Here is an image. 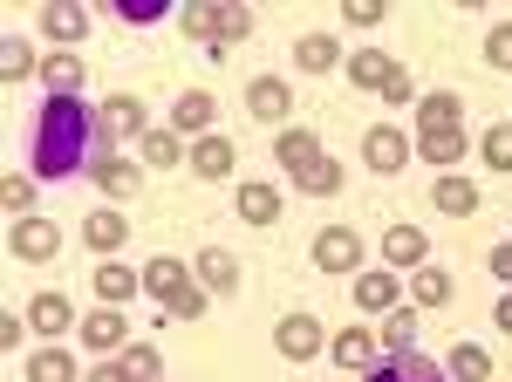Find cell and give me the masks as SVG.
Masks as SVG:
<instances>
[{"instance_id": "43", "label": "cell", "mask_w": 512, "mask_h": 382, "mask_svg": "<svg viewBox=\"0 0 512 382\" xmlns=\"http://www.w3.org/2000/svg\"><path fill=\"white\" fill-rule=\"evenodd\" d=\"M164 0H117V21H158Z\"/></svg>"}, {"instance_id": "10", "label": "cell", "mask_w": 512, "mask_h": 382, "mask_svg": "<svg viewBox=\"0 0 512 382\" xmlns=\"http://www.w3.org/2000/svg\"><path fill=\"white\" fill-rule=\"evenodd\" d=\"M82 348L89 355H103L110 362V348H130V335H123V307H96V314H82Z\"/></svg>"}, {"instance_id": "20", "label": "cell", "mask_w": 512, "mask_h": 382, "mask_svg": "<svg viewBox=\"0 0 512 382\" xmlns=\"http://www.w3.org/2000/svg\"><path fill=\"white\" fill-rule=\"evenodd\" d=\"M96 185L110 191V198H130V191H144V164H130V157H96Z\"/></svg>"}, {"instance_id": "41", "label": "cell", "mask_w": 512, "mask_h": 382, "mask_svg": "<svg viewBox=\"0 0 512 382\" xmlns=\"http://www.w3.org/2000/svg\"><path fill=\"white\" fill-rule=\"evenodd\" d=\"M0 198H7V212H28V205H35V178H28V171H14V178L0 185Z\"/></svg>"}, {"instance_id": "17", "label": "cell", "mask_w": 512, "mask_h": 382, "mask_svg": "<svg viewBox=\"0 0 512 382\" xmlns=\"http://www.w3.org/2000/svg\"><path fill=\"white\" fill-rule=\"evenodd\" d=\"M246 110L260 116V123H280V116L294 110V89L274 82V76H253V82H246Z\"/></svg>"}, {"instance_id": "45", "label": "cell", "mask_w": 512, "mask_h": 382, "mask_svg": "<svg viewBox=\"0 0 512 382\" xmlns=\"http://www.w3.org/2000/svg\"><path fill=\"white\" fill-rule=\"evenodd\" d=\"M89 382H137V376H130L117 355H110V362H96V369H89Z\"/></svg>"}, {"instance_id": "12", "label": "cell", "mask_w": 512, "mask_h": 382, "mask_svg": "<svg viewBox=\"0 0 512 382\" xmlns=\"http://www.w3.org/2000/svg\"><path fill=\"white\" fill-rule=\"evenodd\" d=\"M396 301H403V287H396V273L390 267H362L355 273V307H362V314H396Z\"/></svg>"}, {"instance_id": "48", "label": "cell", "mask_w": 512, "mask_h": 382, "mask_svg": "<svg viewBox=\"0 0 512 382\" xmlns=\"http://www.w3.org/2000/svg\"><path fill=\"white\" fill-rule=\"evenodd\" d=\"M21 335H28V321H21V314H7V321H0V342L21 348Z\"/></svg>"}, {"instance_id": "47", "label": "cell", "mask_w": 512, "mask_h": 382, "mask_svg": "<svg viewBox=\"0 0 512 382\" xmlns=\"http://www.w3.org/2000/svg\"><path fill=\"white\" fill-rule=\"evenodd\" d=\"M485 267L499 273V280H512V239H506V246H492V260H485Z\"/></svg>"}, {"instance_id": "29", "label": "cell", "mask_w": 512, "mask_h": 382, "mask_svg": "<svg viewBox=\"0 0 512 382\" xmlns=\"http://www.w3.org/2000/svg\"><path fill=\"white\" fill-rule=\"evenodd\" d=\"M335 362H342V369H362V376H369V369H376V362H369V355H376V342H369V328H342V335H335Z\"/></svg>"}, {"instance_id": "19", "label": "cell", "mask_w": 512, "mask_h": 382, "mask_svg": "<svg viewBox=\"0 0 512 382\" xmlns=\"http://www.w3.org/2000/svg\"><path fill=\"white\" fill-rule=\"evenodd\" d=\"M424 246H431V239H424L417 226H390V232H383V260H390V267L424 273Z\"/></svg>"}, {"instance_id": "23", "label": "cell", "mask_w": 512, "mask_h": 382, "mask_svg": "<svg viewBox=\"0 0 512 382\" xmlns=\"http://www.w3.org/2000/svg\"><path fill=\"white\" fill-rule=\"evenodd\" d=\"M185 287H192V280H185V267H178V260H164V253L151 260V267H144V294H151V301L171 307L178 294H185Z\"/></svg>"}, {"instance_id": "3", "label": "cell", "mask_w": 512, "mask_h": 382, "mask_svg": "<svg viewBox=\"0 0 512 382\" xmlns=\"http://www.w3.org/2000/svg\"><path fill=\"white\" fill-rule=\"evenodd\" d=\"M96 137H103V157H110V144H123V137L144 144V137H151V110H144V96H130V89L110 96V103L96 110Z\"/></svg>"}, {"instance_id": "4", "label": "cell", "mask_w": 512, "mask_h": 382, "mask_svg": "<svg viewBox=\"0 0 512 382\" xmlns=\"http://www.w3.org/2000/svg\"><path fill=\"white\" fill-rule=\"evenodd\" d=\"M410 151H417V137H403L396 123H376V130L362 137V164H369L376 178H396V171L410 164Z\"/></svg>"}, {"instance_id": "16", "label": "cell", "mask_w": 512, "mask_h": 382, "mask_svg": "<svg viewBox=\"0 0 512 382\" xmlns=\"http://www.w3.org/2000/svg\"><path fill=\"white\" fill-rule=\"evenodd\" d=\"M431 205L444 212V219H472V212H478V185H472V178H458V171H444V178L431 185Z\"/></svg>"}, {"instance_id": "15", "label": "cell", "mask_w": 512, "mask_h": 382, "mask_svg": "<svg viewBox=\"0 0 512 382\" xmlns=\"http://www.w3.org/2000/svg\"><path fill=\"white\" fill-rule=\"evenodd\" d=\"M192 280L205 287V294H233L239 287V260L226 253V246H205V253L192 260Z\"/></svg>"}, {"instance_id": "26", "label": "cell", "mask_w": 512, "mask_h": 382, "mask_svg": "<svg viewBox=\"0 0 512 382\" xmlns=\"http://www.w3.org/2000/svg\"><path fill=\"white\" fill-rule=\"evenodd\" d=\"M294 62H301L308 76H321V69L342 62V41H335V35H301V41H294Z\"/></svg>"}, {"instance_id": "1", "label": "cell", "mask_w": 512, "mask_h": 382, "mask_svg": "<svg viewBox=\"0 0 512 382\" xmlns=\"http://www.w3.org/2000/svg\"><path fill=\"white\" fill-rule=\"evenodd\" d=\"M96 157H103L96 110H89L82 96H48L41 116H35V178L62 185V178H82Z\"/></svg>"}, {"instance_id": "11", "label": "cell", "mask_w": 512, "mask_h": 382, "mask_svg": "<svg viewBox=\"0 0 512 382\" xmlns=\"http://www.w3.org/2000/svg\"><path fill=\"white\" fill-rule=\"evenodd\" d=\"M212 116H219V103H212V89H185V96L171 103V130H178V137H192V144H198V130L212 137Z\"/></svg>"}, {"instance_id": "32", "label": "cell", "mask_w": 512, "mask_h": 382, "mask_svg": "<svg viewBox=\"0 0 512 382\" xmlns=\"http://www.w3.org/2000/svg\"><path fill=\"white\" fill-rule=\"evenodd\" d=\"M383 348H390V355H417V307L383 314Z\"/></svg>"}, {"instance_id": "42", "label": "cell", "mask_w": 512, "mask_h": 382, "mask_svg": "<svg viewBox=\"0 0 512 382\" xmlns=\"http://www.w3.org/2000/svg\"><path fill=\"white\" fill-rule=\"evenodd\" d=\"M342 21H349V28H376V21H383V0H349Z\"/></svg>"}, {"instance_id": "34", "label": "cell", "mask_w": 512, "mask_h": 382, "mask_svg": "<svg viewBox=\"0 0 512 382\" xmlns=\"http://www.w3.org/2000/svg\"><path fill=\"white\" fill-rule=\"evenodd\" d=\"M144 164H151V171H171V164H192V144H178L171 130H151V137H144Z\"/></svg>"}, {"instance_id": "8", "label": "cell", "mask_w": 512, "mask_h": 382, "mask_svg": "<svg viewBox=\"0 0 512 382\" xmlns=\"http://www.w3.org/2000/svg\"><path fill=\"white\" fill-rule=\"evenodd\" d=\"M7 253H14V260H55V253H62V232L48 226V219H14Z\"/></svg>"}, {"instance_id": "31", "label": "cell", "mask_w": 512, "mask_h": 382, "mask_svg": "<svg viewBox=\"0 0 512 382\" xmlns=\"http://www.w3.org/2000/svg\"><path fill=\"white\" fill-rule=\"evenodd\" d=\"M192 171L198 178H226V171H233V144H226V137H198L192 144Z\"/></svg>"}, {"instance_id": "7", "label": "cell", "mask_w": 512, "mask_h": 382, "mask_svg": "<svg viewBox=\"0 0 512 382\" xmlns=\"http://www.w3.org/2000/svg\"><path fill=\"white\" fill-rule=\"evenodd\" d=\"M274 157L287 164V171H294V185H301V178H308V171H315V164H321L328 151H321V137H315V130H301V123H287V130L274 137Z\"/></svg>"}, {"instance_id": "39", "label": "cell", "mask_w": 512, "mask_h": 382, "mask_svg": "<svg viewBox=\"0 0 512 382\" xmlns=\"http://www.w3.org/2000/svg\"><path fill=\"white\" fill-rule=\"evenodd\" d=\"M301 191H315V198H328V191H342V164H335V157H321L315 171L301 178Z\"/></svg>"}, {"instance_id": "36", "label": "cell", "mask_w": 512, "mask_h": 382, "mask_svg": "<svg viewBox=\"0 0 512 382\" xmlns=\"http://www.w3.org/2000/svg\"><path fill=\"white\" fill-rule=\"evenodd\" d=\"M117 362H123V369H130L137 382H164V355H158L151 342H130V348L117 355Z\"/></svg>"}, {"instance_id": "6", "label": "cell", "mask_w": 512, "mask_h": 382, "mask_svg": "<svg viewBox=\"0 0 512 382\" xmlns=\"http://www.w3.org/2000/svg\"><path fill=\"white\" fill-rule=\"evenodd\" d=\"M362 239H355L349 226H328V232H315V267L321 273H362Z\"/></svg>"}, {"instance_id": "22", "label": "cell", "mask_w": 512, "mask_h": 382, "mask_svg": "<svg viewBox=\"0 0 512 382\" xmlns=\"http://www.w3.org/2000/svg\"><path fill=\"white\" fill-rule=\"evenodd\" d=\"M137 287H144V273L117 267V260H103V267H96V301H103V307H123Z\"/></svg>"}, {"instance_id": "9", "label": "cell", "mask_w": 512, "mask_h": 382, "mask_svg": "<svg viewBox=\"0 0 512 382\" xmlns=\"http://www.w3.org/2000/svg\"><path fill=\"white\" fill-rule=\"evenodd\" d=\"M28 328H35L41 348H48L55 335H69L82 321H76V307H69V294H35V301H28Z\"/></svg>"}, {"instance_id": "33", "label": "cell", "mask_w": 512, "mask_h": 382, "mask_svg": "<svg viewBox=\"0 0 512 382\" xmlns=\"http://www.w3.org/2000/svg\"><path fill=\"white\" fill-rule=\"evenodd\" d=\"M28 382H76V355H62V348H35V355H28Z\"/></svg>"}, {"instance_id": "27", "label": "cell", "mask_w": 512, "mask_h": 382, "mask_svg": "<svg viewBox=\"0 0 512 382\" xmlns=\"http://www.w3.org/2000/svg\"><path fill=\"white\" fill-rule=\"evenodd\" d=\"M41 82H48V96H76L82 82H89V69H82L76 55H48L41 62Z\"/></svg>"}, {"instance_id": "28", "label": "cell", "mask_w": 512, "mask_h": 382, "mask_svg": "<svg viewBox=\"0 0 512 382\" xmlns=\"http://www.w3.org/2000/svg\"><path fill=\"white\" fill-rule=\"evenodd\" d=\"M417 116H424V130H458V123H465V103H458L451 89H431V96L417 103Z\"/></svg>"}, {"instance_id": "13", "label": "cell", "mask_w": 512, "mask_h": 382, "mask_svg": "<svg viewBox=\"0 0 512 382\" xmlns=\"http://www.w3.org/2000/svg\"><path fill=\"white\" fill-rule=\"evenodd\" d=\"M362 382H451V376L437 369L431 355H383V362H376Z\"/></svg>"}, {"instance_id": "49", "label": "cell", "mask_w": 512, "mask_h": 382, "mask_svg": "<svg viewBox=\"0 0 512 382\" xmlns=\"http://www.w3.org/2000/svg\"><path fill=\"white\" fill-rule=\"evenodd\" d=\"M492 321H499V328H506V335H512V294H506V301H499V307H492Z\"/></svg>"}, {"instance_id": "24", "label": "cell", "mask_w": 512, "mask_h": 382, "mask_svg": "<svg viewBox=\"0 0 512 382\" xmlns=\"http://www.w3.org/2000/svg\"><path fill=\"white\" fill-rule=\"evenodd\" d=\"M89 21H96L89 7H41V35H48V41H82V35H89Z\"/></svg>"}, {"instance_id": "37", "label": "cell", "mask_w": 512, "mask_h": 382, "mask_svg": "<svg viewBox=\"0 0 512 382\" xmlns=\"http://www.w3.org/2000/svg\"><path fill=\"white\" fill-rule=\"evenodd\" d=\"M478 157H485L492 171H512V123H492V130L478 137Z\"/></svg>"}, {"instance_id": "25", "label": "cell", "mask_w": 512, "mask_h": 382, "mask_svg": "<svg viewBox=\"0 0 512 382\" xmlns=\"http://www.w3.org/2000/svg\"><path fill=\"white\" fill-rule=\"evenodd\" d=\"M444 376H451V382H492V355H485L478 342H458V348H451V362H444Z\"/></svg>"}, {"instance_id": "35", "label": "cell", "mask_w": 512, "mask_h": 382, "mask_svg": "<svg viewBox=\"0 0 512 382\" xmlns=\"http://www.w3.org/2000/svg\"><path fill=\"white\" fill-rule=\"evenodd\" d=\"M410 301H417V307H444V301H451V273H444V267L410 273Z\"/></svg>"}, {"instance_id": "21", "label": "cell", "mask_w": 512, "mask_h": 382, "mask_svg": "<svg viewBox=\"0 0 512 382\" xmlns=\"http://www.w3.org/2000/svg\"><path fill=\"white\" fill-rule=\"evenodd\" d=\"M82 239H89V246L110 260L123 239H130V226H123V212H110V205H103V212H89V219H82Z\"/></svg>"}, {"instance_id": "5", "label": "cell", "mask_w": 512, "mask_h": 382, "mask_svg": "<svg viewBox=\"0 0 512 382\" xmlns=\"http://www.w3.org/2000/svg\"><path fill=\"white\" fill-rule=\"evenodd\" d=\"M328 342H335V335L321 328L315 314H280V328H274V348L287 355V362H315Z\"/></svg>"}, {"instance_id": "40", "label": "cell", "mask_w": 512, "mask_h": 382, "mask_svg": "<svg viewBox=\"0 0 512 382\" xmlns=\"http://www.w3.org/2000/svg\"><path fill=\"white\" fill-rule=\"evenodd\" d=\"M485 62H492V69H512V21H499V28L485 35Z\"/></svg>"}, {"instance_id": "44", "label": "cell", "mask_w": 512, "mask_h": 382, "mask_svg": "<svg viewBox=\"0 0 512 382\" xmlns=\"http://www.w3.org/2000/svg\"><path fill=\"white\" fill-rule=\"evenodd\" d=\"M171 314H178V321H198V314H205V287H185V294L171 301Z\"/></svg>"}, {"instance_id": "14", "label": "cell", "mask_w": 512, "mask_h": 382, "mask_svg": "<svg viewBox=\"0 0 512 382\" xmlns=\"http://www.w3.org/2000/svg\"><path fill=\"white\" fill-rule=\"evenodd\" d=\"M342 69H349V82H355V89H376V96H383V89H390V82L403 76V69H396V62L383 55V48H355V55L342 62Z\"/></svg>"}, {"instance_id": "46", "label": "cell", "mask_w": 512, "mask_h": 382, "mask_svg": "<svg viewBox=\"0 0 512 382\" xmlns=\"http://www.w3.org/2000/svg\"><path fill=\"white\" fill-rule=\"evenodd\" d=\"M383 103H417V82H410V76H396L390 89H383Z\"/></svg>"}, {"instance_id": "30", "label": "cell", "mask_w": 512, "mask_h": 382, "mask_svg": "<svg viewBox=\"0 0 512 382\" xmlns=\"http://www.w3.org/2000/svg\"><path fill=\"white\" fill-rule=\"evenodd\" d=\"M239 219H246V226H274L280 219V191L274 185H246L239 191Z\"/></svg>"}, {"instance_id": "38", "label": "cell", "mask_w": 512, "mask_h": 382, "mask_svg": "<svg viewBox=\"0 0 512 382\" xmlns=\"http://www.w3.org/2000/svg\"><path fill=\"white\" fill-rule=\"evenodd\" d=\"M0 69H7V82H28L35 76V48H28L21 35H7L0 41Z\"/></svg>"}, {"instance_id": "2", "label": "cell", "mask_w": 512, "mask_h": 382, "mask_svg": "<svg viewBox=\"0 0 512 382\" xmlns=\"http://www.w3.org/2000/svg\"><path fill=\"white\" fill-rule=\"evenodd\" d=\"M185 21V35L192 41H212V48H226V41H239V35H253V7H185L178 14Z\"/></svg>"}, {"instance_id": "18", "label": "cell", "mask_w": 512, "mask_h": 382, "mask_svg": "<svg viewBox=\"0 0 512 382\" xmlns=\"http://www.w3.org/2000/svg\"><path fill=\"white\" fill-rule=\"evenodd\" d=\"M417 151H424V164H437V171H451L458 157L472 151V137H465V123H458V130H417Z\"/></svg>"}]
</instances>
